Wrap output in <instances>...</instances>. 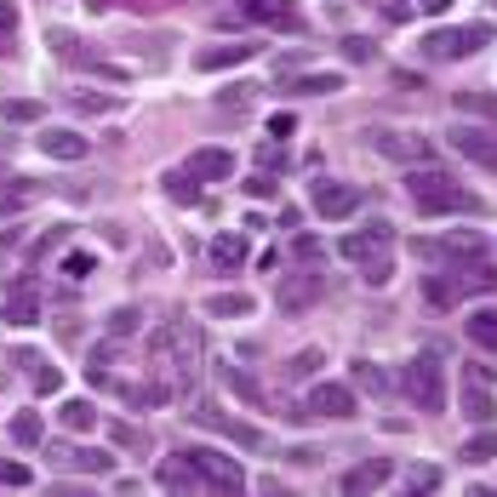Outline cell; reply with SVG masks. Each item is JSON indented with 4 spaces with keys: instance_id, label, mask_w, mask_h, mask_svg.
<instances>
[{
    "instance_id": "obj_1",
    "label": "cell",
    "mask_w": 497,
    "mask_h": 497,
    "mask_svg": "<svg viewBox=\"0 0 497 497\" xmlns=\"http://www.w3.org/2000/svg\"><path fill=\"white\" fill-rule=\"evenodd\" d=\"M149 366L171 383V395H183V388L194 383V366H201V332L183 326V320L160 326L155 337H149Z\"/></svg>"
},
{
    "instance_id": "obj_2",
    "label": "cell",
    "mask_w": 497,
    "mask_h": 497,
    "mask_svg": "<svg viewBox=\"0 0 497 497\" xmlns=\"http://www.w3.org/2000/svg\"><path fill=\"white\" fill-rule=\"evenodd\" d=\"M406 194H412V206L418 212H469L474 201L446 178V171H435V166H412L406 171Z\"/></svg>"
},
{
    "instance_id": "obj_3",
    "label": "cell",
    "mask_w": 497,
    "mask_h": 497,
    "mask_svg": "<svg viewBox=\"0 0 497 497\" xmlns=\"http://www.w3.org/2000/svg\"><path fill=\"white\" fill-rule=\"evenodd\" d=\"M400 388L412 395V406L418 412H446V366H440V355H412L406 360V372H400Z\"/></svg>"
},
{
    "instance_id": "obj_4",
    "label": "cell",
    "mask_w": 497,
    "mask_h": 497,
    "mask_svg": "<svg viewBox=\"0 0 497 497\" xmlns=\"http://www.w3.org/2000/svg\"><path fill=\"white\" fill-rule=\"evenodd\" d=\"M183 458L194 463V474H201V486H206V492H246L241 463L223 458V451H212V446H189Z\"/></svg>"
},
{
    "instance_id": "obj_5",
    "label": "cell",
    "mask_w": 497,
    "mask_h": 497,
    "mask_svg": "<svg viewBox=\"0 0 497 497\" xmlns=\"http://www.w3.org/2000/svg\"><path fill=\"white\" fill-rule=\"evenodd\" d=\"M492 40V29L486 24H463V29H435L423 40V52L435 57V63H446V57H469V52H481Z\"/></svg>"
},
{
    "instance_id": "obj_6",
    "label": "cell",
    "mask_w": 497,
    "mask_h": 497,
    "mask_svg": "<svg viewBox=\"0 0 497 497\" xmlns=\"http://www.w3.org/2000/svg\"><path fill=\"white\" fill-rule=\"evenodd\" d=\"M189 418L201 423V429H212V435H223V440H234V446H246V451H257V446H264V429H252V423H241V418L218 412L212 400H201V406H194Z\"/></svg>"
},
{
    "instance_id": "obj_7",
    "label": "cell",
    "mask_w": 497,
    "mask_h": 497,
    "mask_svg": "<svg viewBox=\"0 0 497 497\" xmlns=\"http://www.w3.org/2000/svg\"><path fill=\"white\" fill-rule=\"evenodd\" d=\"M47 463H57V469H75V474H109V469H115V451H103V446H69V440H52V446H47Z\"/></svg>"
},
{
    "instance_id": "obj_8",
    "label": "cell",
    "mask_w": 497,
    "mask_h": 497,
    "mask_svg": "<svg viewBox=\"0 0 497 497\" xmlns=\"http://www.w3.org/2000/svg\"><path fill=\"white\" fill-rule=\"evenodd\" d=\"M309 206L320 212V218H355V212H360V189H355V183H326V178H320V183L309 189Z\"/></svg>"
},
{
    "instance_id": "obj_9",
    "label": "cell",
    "mask_w": 497,
    "mask_h": 497,
    "mask_svg": "<svg viewBox=\"0 0 497 497\" xmlns=\"http://www.w3.org/2000/svg\"><path fill=\"white\" fill-rule=\"evenodd\" d=\"M366 143H372L378 155H388V160H412V166L429 155V143L418 132H383V126H378V132H366Z\"/></svg>"
},
{
    "instance_id": "obj_10",
    "label": "cell",
    "mask_w": 497,
    "mask_h": 497,
    "mask_svg": "<svg viewBox=\"0 0 497 497\" xmlns=\"http://www.w3.org/2000/svg\"><path fill=\"white\" fill-rule=\"evenodd\" d=\"M320 286H326V280H320V269H304V274H286V280H280V292H274V304L280 309H309L315 304V297H320Z\"/></svg>"
},
{
    "instance_id": "obj_11",
    "label": "cell",
    "mask_w": 497,
    "mask_h": 497,
    "mask_svg": "<svg viewBox=\"0 0 497 497\" xmlns=\"http://www.w3.org/2000/svg\"><path fill=\"white\" fill-rule=\"evenodd\" d=\"M35 143H40V155H47V160H63V166L86 160V138L69 132V126H47V132H40Z\"/></svg>"
},
{
    "instance_id": "obj_12",
    "label": "cell",
    "mask_w": 497,
    "mask_h": 497,
    "mask_svg": "<svg viewBox=\"0 0 497 497\" xmlns=\"http://www.w3.org/2000/svg\"><path fill=\"white\" fill-rule=\"evenodd\" d=\"M6 320L12 326H35L40 320V297H35V274H17L6 286Z\"/></svg>"
},
{
    "instance_id": "obj_13",
    "label": "cell",
    "mask_w": 497,
    "mask_h": 497,
    "mask_svg": "<svg viewBox=\"0 0 497 497\" xmlns=\"http://www.w3.org/2000/svg\"><path fill=\"white\" fill-rule=\"evenodd\" d=\"M309 412H320V418H355V388L349 383H315L309 388Z\"/></svg>"
},
{
    "instance_id": "obj_14",
    "label": "cell",
    "mask_w": 497,
    "mask_h": 497,
    "mask_svg": "<svg viewBox=\"0 0 497 497\" xmlns=\"http://www.w3.org/2000/svg\"><path fill=\"white\" fill-rule=\"evenodd\" d=\"M183 171L194 183H223L234 171V155H229V149H194V155L183 160Z\"/></svg>"
},
{
    "instance_id": "obj_15",
    "label": "cell",
    "mask_w": 497,
    "mask_h": 497,
    "mask_svg": "<svg viewBox=\"0 0 497 497\" xmlns=\"http://www.w3.org/2000/svg\"><path fill=\"white\" fill-rule=\"evenodd\" d=\"M451 149L474 166H497V138L481 132V126H458V132H451Z\"/></svg>"
},
{
    "instance_id": "obj_16",
    "label": "cell",
    "mask_w": 497,
    "mask_h": 497,
    "mask_svg": "<svg viewBox=\"0 0 497 497\" xmlns=\"http://www.w3.org/2000/svg\"><path fill=\"white\" fill-rule=\"evenodd\" d=\"M241 12L252 17V24H274V29H297V24H304L292 0H241Z\"/></svg>"
},
{
    "instance_id": "obj_17",
    "label": "cell",
    "mask_w": 497,
    "mask_h": 497,
    "mask_svg": "<svg viewBox=\"0 0 497 497\" xmlns=\"http://www.w3.org/2000/svg\"><path fill=\"white\" fill-rule=\"evenodd\" d=\"M388 246V223H366L355 234H343V257H355V264H366V257H383Z\"/></svg>"
},
{
    "instance_id": "obj_18",
    "label": "cell",
    "mask_w": 497,
    "mask_h": 497,
    "mask_svg": "<svg viewBox=\"0 0 497 497\" xmlns=\"http://www.w3.org/2000/svg\"><path fill=\"white\" fill-rule=\"evenodd\" d=\"M155 481H160L166 492H201V474H194V463L183 458V451L160 458V474H155Z\"/></svg>"
},
{
    "instance_id": "obj_19",
    "label": "cell",
    "mask_w": 497,
    "mask_h": 497,
    "mask_svg": "<svg viewBox=\"0 0 497 497\" xmlns=\"http://www.w3.org/2000/svg\"><path fill=\"white\" fill-rule=\"evenodd\" d=\"M388 474H395V463H388V458L355 463L349 474H343V492H378V486H388Z\"/></svg>"
},
{
    "instance_id": "obj_20",
    "label": "cell",
    "mask_w": 497,
    "mask_h": 497,
    "mask_svg": "<svg viewBox=\"0 0 497 497\" xmlns=\"http://www.w3.org/2000/svg\"><path fill=\"white\" fill-rule=\"evenodd\" d=\"M463 332H469V343H474V349L497 355V309H474V315L463 320Z\"/></svg>"
},
{
    "instance_id": "obj_21",
    "label": "cell",
    "mask_w": 497,
    "mask_h": 497,
    "mask_svg": "<svg viewBox=\"0 0 497 497\" xmlns=\"http://www.w3.org/2000/svg\"><path fill=\"white\" fill-rule=\"evenodd\" d=\"M446 280L458 286V297H463V292H497V269H492V264H469V269H451Z\"/></svg>"
},
{
    "instance_id": "obj_22",
    "label": "cell",
    "mask_w": 497,
    "mask_h": 497,
    "mask_svg": "<svg viewBox=\"0 0 497 497\" xmlns=\"http://www.w3.org/2000/svg\"><path fill=\"white\" fill-rule=\"evenodd\" d=\"M257 47H241V40H229V47H206V52H194V63L212 75V69H229V63H246Z\"/></svg>"
},
{
    "instance_id": "obj_23",
    "label": "cell",
    "mask_w": 497,
    "mask_h": 497,
    "mask_svg": "<svg viewBox=\"0 0 497 497\" xmlns=\"http://www.w3.org/2000/svg\"><path fill=\"white\" fill-rule=\"evenodd\" d=\"M451 103H458V115H481V120H497V92H486V86H469V92H451Z\"/></svg>"
},
{
    "instance_id": "obj_24",
    "label": "cell",
    "mask_w": 497,
    "mask_h": 497,
    "mask_svg": "<svg viewBox=\"0 0 497 497\" xmlns=\"http://www.w3.org/2000/svg\"><path fill=\"white\" fill-rule=\"evenodd\" d=\"M252 309H257V304H252L246 292H218V297H206V315H212V320H229V315L241 320V315H252Z\"/></svg>"
},
{
    "instance_id": "obj_25",
    "label": "cell",
    "mask_w": 497,
    "mask_h": 497,
    "mask_svg": "<svg viewBox=\"0 0 497 497\" xmlns=\"http://www.w3.org/2000/svg\"><path fill=\"white\" fill-rule=\"evenodd\" d=\"M57 423L69 429V435H86V429L98 423V412H92V400H63L57 406Z\"/></svg>"
},
{
    "instance_id": "obj_26",
    "label": "cell",
    "mask_w": 497,
    "mask_h": 497,
    "mask_svg": "<svg viewBox=\"0 0 497 497\" xmlns=\"http://www.w3.org/2000/svg\"><path fill=\"white\" fill-rule=\"evenodd\" d=\"M212 264H218V269H241L246 264V241H241V234H218V241H212Z\"/></svg>"
},
{
    "instance_id": "obj_27",
    "label": "cell",
    "mask_w": 497,
    "mask_h": 497,
    "mask_svg": "<svg viewBox=\"0 0 497 497\" xmlns=\"http://www.w3.org/2000/svg\"><path fill=\"white\" fill-rule=\"evenodd\" d=\"M166 194H171L178 206H194V201H201V183H194L183 166H171V171H166Z\"/></svg>"
},
{
    "instance_id": "obj_28",
    "label": "cell",
    "mask_w": 497,
    "mask_h": 497,
    "mask_svg": "<svg viewBox=\"0 0 497 497\" xmlns=\"http://www.w3.org/2000/svg\"><path fill=\"white\" fill-rule=\"evenodd\" d=\"M218 378H223V388H234V395H241L246 406H264V388H257L246 372H234V366H218Z\"/></svg>"
},
{
    "instance_id": "obj_29",
    "label": "cell",
    "mask_w": 497,
    "mask_h": 497,
    "mask_svg": "<svg viewBox=\"0 0 497 497\" xmlns=\"http://www.w3.org/2000/svg\"><path fill=\"white\" fill-rule=\"evenodd\" d=\"M292 92H309V98H326V92H343V75H297L292 80Z\"/></svg>"
},
{
    "instance_id": "obj_30",
    "label": "cell",
    "mask_w": 497,
    "mask_h": 497,
    "mask_svg": "<svg viewBox=\"0 0 497 497\" xmlns=\"http://www.w3.org/2000/svg\"><path fill=\"white\" fill-rule=\"evenodd\" d=\"M40 435H47V429H40V412H17L12 418V440L17 446H40Z\"/></svg>"
},
{
    "instance_id": "obj_31",
    "label": "cell",
    "mask_w": 497,
    "mask_h": 497,
    "mask_svg": "<svg viewBox=\"0 0 497 497\" xmlns=\"http://www.w3.org/2000/svg\"><path fill=\"white\" fill-rule=\"evenodd\" d=\"M63 274H69V280L98 274V257H92V252H63Z\"/></svg>"
},
{
    "instance_id": "obj_32",
    "label": "cell",
    "mask_w": 497,
    "mask_h": 497,
    "mask_svg": "<svg viewBox=\"0 0 497 497\" xmlns=\"http://www.w3.org/2000/svg\"><path fill=\"white\" fill-rule=\"evenodd\" d=\"M0 115H6V120H40V98H6Z\"/></svg>"
},
{
    "instance_id": "obj_33",
    "label": "cell",
    "mask_w": 497,
    "mask_h": 497,
    "mask_svg": "<svg viewBox=\"0 0 497 497\" xmlns=\"http://www.w3.org/2000/svg\"><path fill=\"white\" fill-rule=\"evenodd\" d=\"M463 458H469V463H492V458H497V435H492V429H486V435H474V440L463 446Z\"/></svg>"
},
{
    "instance_id": "obj_34",
    "label": "cell",
    "mask_w": 497,
    "mask_h": 497,
    "mask_svg": "<svg viewBox=\"0 0 497 497\" xmlns=\"http://www.w3.org/2000/svg\"><path fill=\"white\" fill-rule=\"evenodd\" d=\"M406 492H440V469H435V463L412 469V474H406Z\"/></svg>"
},
{
    "instance_id": "obj_35",
    "label": "cell",
    "mask_w": 497,
    "mask_h": 497,
    "mask_svg": "<svg viewBox=\"0 0 497 497\" xmlns=\"http://www.w3.org/2000/svg\"><path fill=\"white\" fill-rule=\"evenodd\" d=\"M138 326H143L138 309H115V315H109V337H132Z\"/></svg>"
},
{
    "instance_id": "obj_36",
    "label": "cell",
    "mask_w": 497,
    "mask_h": 497,
    "mask_svg": "<svg viewBox=\"0 0 497 497\" xmlns=\"http://www.w3.org/2000/svg\"><path fill=\"white\" fill-rule=\"evenodd\" d=\"M463 412H469L474 423H486V418H492V395H486V388H469V395H463Z\"/></svg>"
},
{
    "instance_id": "obj_37",
    "label": "cell",
    "mask_w": 497,
    "mask_h": 497,
    "mask_svg": "<svg viewBox=\"0 0 497 497\" xmlns=\"http://www.w3.org/2000/svg\"><path fill=\"white\" fill-rule=\"evenodd\" d=\"M343 57H349V63H372V57H378V47H372L366 35H349V40H343Z\"/></svg>"
},
{
    "instance_id": "obj_38",
    "label": "cell",
    "mask_w": 497,
    "mask_h": 497,
    "mask_svg": "<svg viewBox=\"0 0 497 497\" xmlns=\"http://www.w3.org/2000/svg\"><path fill=\"white\" fill-rule=\"evenodd\" d=\"M355 383H360V388H372V395H383V388H388V378L378 372L372 360H360V366H355Z\"/></svg>"
},
{
    "instance_id": "obj_39",
    "label": "cell",
    "mask_w": 497,
    "mask_h": 497,
    "mask_svg": "<svg viewBox=\"0 0 497 497\" xmlns=\"http://www.w3.org/2000/svg\"><path fill=\"white\" fill-rule=\"evenodd\" d=\"M0 486H12V492H24V486H35V474H29L24 463H0Z\"/></svg>"
},
{
    "instance_id": "obj_40",
    "label": "cell",
    "mask_w": 497,
    "mask_h": 497,
    "mask_svg": "<svg viewBox=\"0 0 497 497\" xmlns=\"http://www.w3.org/2000/svg\"><path fill=\"white\" fill-rule=\"evenodd\" d=\"M388 274H395V269H388V257H366V286H388Z\"/></svg>"
},
{
    "instance_id": "obj_41",
    "label": "cell",
    "mask_w": 497,
    "mask_h": 497,
    "mask_svg": "<svg viewBox=\"0 0 497 497\" xmlns=\"http://www.w3.org/2000/svg\"><path fill=\"white\" fill-rule=\"evenodd\" d=\"M115 103H120V98H103V92H80V98H75V109H92V115H109V109H115Z\"/></svg>"
},
{
    "instance_id": "obj_42",
    "label": "cell",
    "mask_w": 497,
    "mask_h": 497,
    "mask_svg": "<svg viewBox=\"0 0 497 497\" xmlns=\"http://www.w3.org/2000/svg\"><path fill=\"white\" fill-rule=\"evenodd\" d=\"M126 12H143V17H160V12H171L178 0H120Z\"/></svg>"
},
{
    "instance_id": "obj_43",
    "label": "cell",
    "mask_w": 497,
    "mask_h": 497,
    "mask_svg": "<svg viewBox=\"0 0 497 497\" xmlns=\"http://www.w3.org/2000/svg\"><path fill=\"white\" fill-rule=\"evenodd\" d=\"M35 388H40V395H57V388H63L57 366H35Z\"/></svg>"
},
{
    "instance_id": "obj_44",
    "label": "cell",
    "mask_w": 497,
    "mask_h": 497,
    "mask_svg": "<svg viewBox=\"0 0 497 497\" xmlns=\"http://www.w3.org/2000/svg\"><path fill=\"white\" fill-rule=\"evenodd\" d=\"M315 366H326V360H320V349H304V355H297V360L286 366V372H292V378H309Z\"/></svg>"
},
{
    "instance_id": "obj_45",
    "label": "cell",
    "mask_w": 497,
    "mask_h": 497,
    "mask_svg": "<svg viewBox=\"0 0 497 497\" xmlns=\"http://www.w3.org/2000/svg\"><path fill=\"white\" fill-rule=\"evenodd\" d=\"M292 252L304 257V264H320V241H315V234H297V241H292Z\"/></svg>"
},
{
    "instance_id": "obj_46",
    "label": "cell",
    "mask_w": 497,
    "mask_h": 497,
    "mask_svg": "<svg viewBox=\"0 0 497 497\" xmlns=\"http://www.w3.org/2000/svg\"><path fill=\"white\" fill-rule=\"evenodd\" d=\"M246 194H257V201H269V194H274V178H269V171H257V178H246Z\"/></svg>"
},
{
    "instance_id": "obj_47",
    "label": "cell",
    "mask_w": 497,
    "mask_h": 497,
    "mask_svg": "<svg viewBox=\"0 0 497 497\" xmlns=\"http://www.w3.org/2000/svg\"><path fill=\"white\" fill-rule=\"evenodd\" d=\"M280 160H286V155H280V143H257V166H264V171L280 166Z\"/></svg>"
},
{
    "instance_id": "obj_48",
    "label": "cell",
    "mask_w": 497,
    "mask_h": 497,
    "mask_svg": "<svg viewBox=\"0 0 497 497\" xmlns=\"http://www.w3.org/2000/svg\"><path fill=\"white\" fill-rule=\"evenodd\" d=\"M115 446H143V435H138L132 423H115Z\"/></svg>"
},
{
    "instance_id": "obj_49",
    "label": "cell",
    "mask_w": 497,
    "mask_h": 497,
    "mask_svg": "<svg viewBox=\"0 0 497 497\" xmlns=\"http://www.w3.org/2000/svg\"><path fill=\"white\" fill-rule=\"evenodd\" d=\"M17 29V6H12V0H0V35H12Z\"/></svg>"
},
{
    "instance_id": "obj_50",
    "label": "cell",
    "mask_w": 497,
    "mask_h": 497,
    "mask_svg": "<svg viewBox=\"0 0 497 497\" xmlns=\"http://www.w3.org/2000/svg\"><path fill=\"white\" fill-rule=\"evenodd\" d=\"M383 17H388V24H406V17H412V6H400V0H388V6H383Z\"/></svg>"
},
{
    "instance_id": "obj_51",
    "label": "cell",
    "mask_w": 497,
    "mask_h": 497,
    "mask_svg": "<svg viewBox=\"0 0 497 497\" xmlns=\"http://www.w3.org/2000/svg\"><path fill=\"white\" fill-rule=\"evenodd\" d=\"M292 126H297L292 115H274V120H269V132H274V143H280V138H286V132H292Z\"/></svg>"
},
{
    "instance_id": "obj_52",
    "label": "cell",
    "mask_w": 497,
    "mask_h": 497,
    "mask_svg": "<svg viewBox=\"0 0 497 497\" xmlns=\"http://www.w3.org/2000/svg\"><path fill=\"white\" fill-rule=\"evenodd\" d=\"M451 6V0H423V12H446Z\"/></svg>"
},
{
    "instance_id": "obj_53",
    "label": "cell",
    "mask_w": 497,
    "mask_h": 497,
    "mask_svg": "<svg viewBox=\"0 0 497 497\" xmlns=\"http://www.w3.org/2000/svg\"><path fill=\"white\" fill-rule=\"evenodd\" d=\"M86 6H92V12H103V6H115V0H86Z\"/></svg>"
}]
</instances>
